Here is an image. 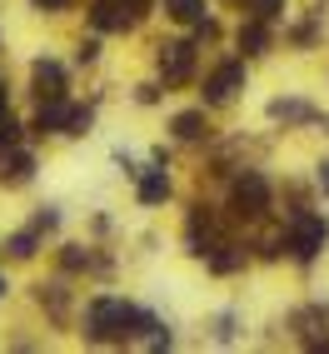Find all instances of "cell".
<instances>
[{
  "mask_svg": "<svg viewBox=\"0 0 329 354\" xmlns=\"http://www.w3.org/2000/svg\"><path fill=\"white\" fill-rule=\"evenodd\" d=\"M85 329H90V339H130L140 329H150V319L125 299H95L85 315Z\"/></svg>",
  "mask_w": 329,
  "mask_h": 354,
  "instance_id": "6da1fadb",
  "label": "cell"
},
{
  "mask_svg": "<svg viewBox=\"0 0 329 354\" xmlns=\"http://www.w3.org/2000/svg\"><path fill=\"white\" fill-rule=\"evenodd\" d=\"M140 15H145V0H95V10H90L95 30H130L140 26Z\"/></svg>",
  "mask_w": 329,
  "mask_h": 354,
  "instance_id": "7a4b0ae2",
  "label": "cell"
},
{
  "mask_svg": "<svg viewBox=\"0 0 329 354\" xmlns=\"http://www.w3.org/2000/svg\"><path fill=\"white\" fill-rule=\"evenodd\" d=\"M229 209L240 220H260L265 209H270V185L260 175H245L240 185H234V195H229Z\"/></svg>",
  "mask_w": 329,
  "mask_h": 354,
  "instance_id": "3957f363",
  "label": "cell"
},
{
  "mask_svg": "<svg viewBox=\"0 0 329 354\" xmlns=\"http://www.w3.org/2000/svg\"><path fill=\"white\" fill-rule=\"evenodd\" d=\"M190 70H195V45L190 40L160 45V75H164V85H185V80H190Z\"/></svg>",
  "mask_w": 329,
  "mask_h": 354,
  "instance_id": "277c9868",
  "label": "cell"
},
{
  "mask_svg": "<svg viewBox=\"0 0 329 354\" xmlns=\"http://www.w3.org/2000/svg\"><path fill=\"white\" fill-rule=\"evenodd\" d=\"M324 240H329V225L319 215H299L294 234H290V250H294V259H314L324 250Z\"/></svg>",
  "mask_w": 329,
  "mask_h": 354,
  "instance_id": "5b68a950",
  "label": "cell"
},
{
  "mask_svg": "<svg viewBox=\"0 0 329 354\" xmlns=\"http://www.w3.org/2000/svg\"><path fill=\"white\" fill-rule=\"evenodd\" d=\"M240 85H245V65L240 60H225L215 75L205 80V100L209 105H225V100H234V90H240Z\"/></svg>",
  "mask_w": 329,
  "mask_h": 354,
  "instance_id": "8992f818",
  "label": "cell"
},
{
  "mask_svg": "<svg viewBox=\"0 0 329 354\" xmlns=\"http://www.w3.org/2000/svg\"><path fill=\"white\" fill-rule=\"evenodd\" d=\"M35 95H40V100L65 95V70H60L55 60H40V65H35Z\"/></svg>",
  "mask_w": 329,
  "mask_h": 354,
  "instance_id": "52a82bcc",
  "label": "cell"
},
{
  "mask_svg": "<svg viewBox=\"0 0 329 354\" xmlns=\"http://www.w3.org/2000/svg\"><path fill=\"white\" fill-rule=\"evenodd\" d=\"M65 125H70V105H65V95H55V100H40L35 130H40V135H45V130H60V135H65Z\"/></svg>",
  "mask_w": 329,
  "mask_h": 354,
  "instance_id": "ba28073f",
  "label": "cell"
},
{
  "mask_svg": "<svg viewBox=\"0 0 329 354\" xmlns=\"http://www.w3.org/2000/svg\"><path fill=\"white\" fill-rule=\"evenodd\" d=\"M164 10L180 26H205V0H164Z\"/></svg>",
  "mask_w": 329,
  "mask_h": 354,
  "instance_id": "9c48e42d",
  "label": "cell"
},
{
  "mask_svg": "<svg viewBox=\"0 0 329 354\" xmlns=\"http://www.w3.org/2000/svg\"><path fill=\"white\" fill-rule=\"evenodd\" d=\"M140 200H145V205L170 200V175H164V170H150L145 180H140Z\"/></svg>",
  "mask_w": 329,
  "mask_h": 354,
  "instance_id": "30bf717a",
  "label": "cell"
},
{
  "mask_svg": "<svg viewBox=\"0 0 329 354\" xmlns=\"http://www.w3.org/2000/svg\"><path fill=\"white\" fill-rule=\"evenodd\" d=\"M175 135H180V140H205V135H209L205 110H185V115H175Z\"/></svg>",
  "mask_w": 329,
  "mask_h": 354,
  "instance_id": "8fae6325",
  "label": "cell"
},
{
  "mask_svg": "<svg viewBox=\"0 0 329 354\" xmlns=\"http://www.w3.org/2000/svg\"><path fill=\"white\" fill-rule=\"evenodd\" d=\"M265 45H270V30H265V20H250V26L240 30V50H245V55H260Z\"/></svg>",
  "mask_w": 329,
  "mask_h": 354,
  "instance_id": "7c38bea8",
  "label": "cell"
},
{
  "mask_svg": "<svg viewBox=\"0 0 329 354\" xmlns=\"http://www.w3.org/2000/svg\"><path fill=\"white\" fill-rule=\"evenodd\" d=\"M30 170H35V160H30V155H10V160H0V175H6L10 185L30 180Z\"/></svg>",
  "mask_w": 329,
  "mask_h": 354,
  "instance_id": "4fadbf2b",
  "label": "cell"
},
{
  "mask_svg": "<svg viewBox=\"0 0 329 354\" xmlns=\"http://www.w3.org/2000/svg\"><path fill=\"white\" fill-rule=\"evenodd\" d=\"M279 10H285V0H250V15H254V20H265V26H270Z\"/></svg>",
  "mask_w": 329,
  "mask_h": 354,
  "instance_id": "5bb4252c",
  "label": "cell"
},
{
  "mask_svg": "<svg viewBox=\"0 0 329 354\" xmlns=\"http://www.w3.org/2000/svg\"><path fill=\"white\" fill-rule=\"evenodd\" d=\"M10 254H15V259H30V254H35V230L15 234V240H10Z\"/></svg>",
  "mask_w": 329,
  "mask_h": 354,
  "instance_id": "9a60e30c",
  "label": "cell"
},
{
  "mask_svg": "<svg viewBox=\"0 0 329 354\" xmlns=\"http://www.w3.org/2000/svg\"><path fill=\"white\" fill-rule=\"evenodd\" d=\"M15 140H20V125L10 120V115H6V110H0V150H10V145H15Z\"/></svg>",
  "mask_w": 329,
  "mask_h": 354,
  "instance_id": "2e32d148",
  "label": "cell"
},
{
  "mask_svg": "<svg viewBox=\"0 0 329 354\" xmlns=\"http://www.w3.org/2000/svg\"><path fill=\"white\" fill-rule=\"evenodd\" d=\"M319 190L329 195V165H319Z\"/></svg>",
  "mask_w": 329,
  "mask_h": 354,
  "instance_id": "e0dca14e",
  "label": "cell"
},
{
  "mask_svg": "<svg viewBox=\"0 0 329 354\" xmlns=\"http://www.w3.org/2000/svg\"><path fill=\"white\" fill-rule=\"evenodd\" d=\"M35 6H45V10H60V6H70V0H35Z\"/></svg>",
  "mask_w": 329,
  "mask_h": 354,
  "instance_id": "ac0fdd59",
  "label": "cell"
},
{
  "mask_svg": "<svg viewBox=\"0 0 329 354\" xmlns=\"http://www.w3.org/2000/svg\"><path fill=\"white\" fill-rule=\"evenodd\" d=\"M0 110H6V85H0Z\"/></svg>",
  "mask_w": 329,
  "mask_h": 354,
  "instance_id": "d6986e66",
  "label": "cell"
},
{
  "mask_svg": "<svg viewBox=\"0 0 329 354\" xmlns=\"http://www.w3.org/2000/svg\"><path fill=\"white\" fill-rule=\"evenodd\" d=\"M0 295H6V279H0Z\"/></svg>",
  "mask_w": 329,
  "mask_h": 354,
  "instance_id": "ffe728a7",
  "label": "cell"
}]
</instances>
